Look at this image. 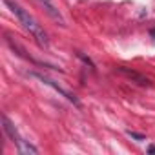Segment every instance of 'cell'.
<instances>
[{
	"instance_id": "4",
	"label": "cell",
	"mask_w": 155,
	"mask_h": 155,
	"mask_svg": "<svg viewBox=\"0 0 155 155\" xmlns=\"http://www.w3.org/2000/svg\"><path fill=\"white\" fill-rule=\"evenodd\" d=\"M35 2L44 9V13L53 20V22H57L58 26H62V28H66V20H64V17H62V13L58 11V8L53 4V0H35Z\"/></svg>"
},
{
	"instance_id": "1",
	"label": "cell",
	"mask_w": 155,
	"mask_h": 155,
	"mask_svg": "<svg viewBox=\"0 0 155 155\" xmlns=\"http://www.w3.org/2000/svg\"><path fill=\"white\" fill-rule=\"evenodd\" d=\"M4 4L13 11V15L18 18V22L33 35V38L37 40V44L40 46V48H44V49H48L49 48V38H48V33L44 31V28L35 20V17L33 15H29V11L28 9H24L18 2H15V0H4Z\"/></svg>"
},
{
	"instance_id": "6",
	"label": "cell",
	"mask_w": 155,
	"mask_h": 155,
	"mask_svg": "<svg viewBox=\"0 0 155 155\" xmlns=\"http://www.w3.org/2000/svg\"><path fill=\"white\" fill-rule=\"evenodd\" d=\"M128 135H130V137H133V139H137V140H142V139H144L140 133H135V131H128Z\"/></svg>"
},
{
	"instance_id": "3",
	"label": "cell",
	"mask_w": 155,
	"mask_h": 155,
	"mask_svg": "<svg viewBox=\"0 0 155 155\" xmlns=\"http://www.w3.org/2000/svg\"><path fill=\"white\" fill-rule=\"evenodd\" d=\"M31 77H35V79L42 81L44 84H48L49 88H53L55 91H58V93H60L62 97H66V99H68L69 102H73L75 106H81V101H79V99H77V97H75L73 93H69L68 90H64L62 86H58V84H57V82H55L53 79H49V77H46V75H42V73H31Z\"/></svg>"
},
{
	"instance_id": "7",
	"label": "cell",
	"mask_w": 155,
	"mask_h": 155,
	"mask_svg": "<svg viewBox=\"0 0 155 155\" xmlns=\"http://www.w3.org/2000/svg\"><path fill=\"white\" fill-rule=\"evenodd\" d=\"M148 151H150V153H155V146H150V148H148Z\"/></svg>"
},
{
	"instance_id": "5",
	"label": "cell",
	"mask_w": 155,
	"mask_h": 155,
	"mask_svg": "<svg viewBox=\"0 0 155 155\" xmlns=\"http://www.w3.org/2000/svg\"><path fill=\"white\" fill-rule=\"evenodd\" d=\"M117 71H120L122 75H126L128 79H131L133 82H137V84H140V86H150V81L146 79V77L140 75V73H137V71H133V69H128V68H124V66H119Z\"/></svg>"
},
{
	"instance_id": "2",
	"label": "cell",
	"mask_w": 155,
	"mask_h": 155,
	"mask_svg": "<svg viewBox=\"0 0 155 155\" xmlns=\"http://www.w3.org/2000/svg\"><path fill=\"white\" fill-rule=\"evenodd\" d=\"M2 128H4L6 135L9 137V140L17 144V148H18V151H20V153H33V155H37V153H38V150H37L33 144L26 142V140L18 135V131H17L15 124H13V122H11L6 115H2Z\"/></svg>"
}]
</instances>
